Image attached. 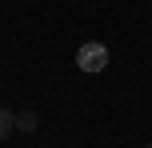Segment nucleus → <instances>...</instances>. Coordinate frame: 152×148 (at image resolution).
Returning a JSON list of instances; mask_svg holds the SVG:
<instances>
[{"label": "nucleus", "instance_id": "1", "mask_svg": "<svg viewBox=\"0 0 152 148\" xmlns=\"http://www.w3.org/2000/svg\"><path fill=\"white\" fill-rule=\"evenodd\" d=\"M76 68H80V72H104V68H108V48L96 44V40L80 44V52H76Z\"/></svg>", "mask_w": 152, "mask_h": 148}, {"label": "nucleus", "instance_id": "2", "mask_svg": "<svg viewBox=\"0 0 152 148\" xmlns=\"http://www.w3.org/2000/svg\"><path fill=\"white\" fill-rule=\"evenodd\" d=\"M36 124H40L36 112H20V116H16V128H20V132H36Z\"/></svg>", "mask_w": 152, "mask_h": 148}, {"label": "nucleus", "instance_id": "3", "mask_svg": "<svg viewBox=\"0 0 152 148\" xmlns=\"http://www.w3.org/2000/svg\"><path fill=\"white\" fill-rule=\"evenodd\" d=\"M12 128H16V116H12L8 108H0V140H8V132H12Z\"/></svg>", "mask_w": 152, "mask_h": 148}, {"label": "nucleus", "instance_id": "4", "mask_svg": "<svg viewBox=\"0 0 152 148\" xmlns=\"http://www.w3.org/2000/svg\"><path fill=\"white\" fill-rule=\"evenodd\" d=\"M144 148H152V144H144Z\"/></svg>", "mask_w": 152, "mask_h": 148}]
</instances>
